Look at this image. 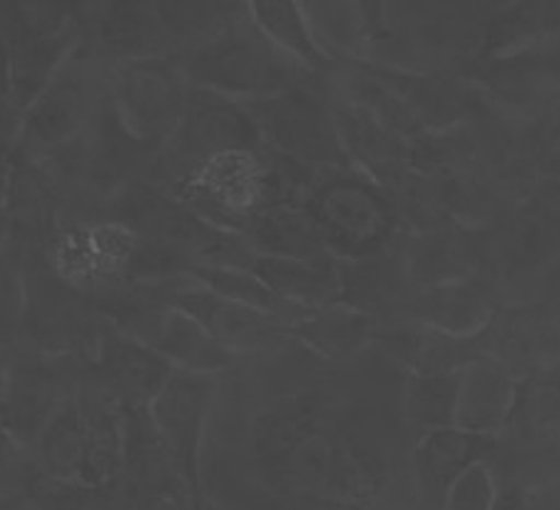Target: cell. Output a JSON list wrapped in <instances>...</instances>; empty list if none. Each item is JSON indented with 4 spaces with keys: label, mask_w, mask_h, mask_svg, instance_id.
<instances>
[{
    "label": "cell",
    "mask_w": 560,
    "mask_h": 510,
    "mask_svg": "<svg viewBox=\"0 0 560 510\" xmlns=\"http://www.w3.org/2000/svg\"><path fill=\"white\" fill-rule=\"evenodd\" d=\"M0 510H35V506L25 494H15V496H0Z\"/></svg>",
    "instance_id": "obj_41"
},
{
    "label": "cell",
    "mask_w": 560,
    "mask_h": 510,
    "mask_svg": "<svg viewBox=\"0 0 560 510\" xmlns=\"http://www.w3.org/2000/svg\"><path fill=\"white\" fill-rule=\"evenodd\" d=\"M170 306L192 316L214 341L245 361L269 357L294 341L284 322L214 294L195 277L183 279L170 291Z\"/></svg>",
    "instance_id": "obj_15"
},
{
    "label": "cell",
    "mask_w": 560,
    "mask_h": 510,
    "mask_svg": "<svg viewBox=\"0 0 560 510\" xmlns=\"http://www.w3.org/2000/svg\"><path fill=\"white\" fill-rule=\"evenodd\" d=\"M518 373L493 353H481L460 369L456 428L501 439L516 398Z\"/></svg>",
    "instance_id": "obj_23"
},
{
    "label": "cell",
    "mask_w": 560,
    "mask_h": 510,
    "mask_svg": "<svg viewBox=\"0 0 560 510\" xmlns=\"http://www.w3.org/2000/svg\"><path fill=\"white\" fill-rule=\"evenodd\" d=\"M242 105L272 152L316 172L354 170L334 125L329 83L296 88Z\"/></svg>",
    "instance_id": "obj_11"
},
{
    "label": "cell",
    "mask_w": 560,
    "mask_h": 510,
    "mask_svg": "<svg viewBox=\"0 0 560 510\" xmlns=\"http://www.w3.org/2000/svg\"><path fill=\"white\" fill-rule=\"evenodd\" d=\"M8 189H11V162L0 160V209L5 207Z\"/></svg>",
    "instance_id": "obj_42"
},
{
    "label": "cell",
    "mask_w": 560,
    "mask_h": 510,
    "mask_svg": "<svg viewBox=\"0 0 560 510\" xmlns=\"http://www.w3.org/2000/svg\"><path fill=\"white\" fill-rule=\"evenodd\" d=\"M175 62L183 68L189 85L212 90L237 103L327 83V78L312 76L289 60L261 33L249 13V3H242L220 31Z\"/></svg>",
    "instance_id": "obj_2"
},
{
    "label": "cell",
    "mask_w": 560,
    "mask_h": 510,
    "mask_svg": "<svg viewBox=\"0 0 560 510\" xmlns=\"http://www.w3.org/2000/svg\"><path fill=\"white\" fill-rule=\"evenodd\" d=\"M331 97V115L351 167L388 189L411 172V140L401 138L361 105Z\"/></svg>",
    "instance_id": "obj_21"
},
{
    "label": "cell",
    "mask_w": 560,
    "mask_h": 510,
    "mask_svg": "<svg viewBox=\"0 0 560 510\" xmlns=\"http://www.w3.org/2000/svg\"><path fill=\"white\" fill-rule=\"evenodd\" d=\"M85 426V461L80 483L107 486L122 473L125 461V412L110 396L85 379L75 394Z\"/></svg>",
    "instance_id": "obj_24"
},
{
    "label": "cell",
    "mask_w": 560,
    "mask_h": 510,
    "mask_svg": "<svg viewBox=\"0 0 560 510\" xmlns=\"http://www.w3.org/2000/svg\"><path fill=\"white\" fill-rule=\"evenodd\" d=\"M460 371L406 373L399 408L406 431L423 436L441 428H456Z\"/></svg>",
    "instance_id": "obj_30"
},
{
    "label": "cell",
    "mask_w": 560,
    "mask_h": 510,
    "mask_svg": "<svg viewBox=\"0 0 560 510\" xmlns=\"http://www.w3.org/2000/svg\"><path fill=\"white\" fill-rule=\"evenodd\" d=\"M101 220L128 227L142 240L205 269H252L257 254L237 232L205 220L200 212L148 179L132 182L103 207Z\"/></svg>",
    "instance_id": "obj_5"
},
{
    "label": "cell",
    "mask_w": 560,
    "mask_h": 510,
    "mask_svg": "<svg viewBox=\"0 0 560 510\" xmlns=\"http://www.w3.org/2000/svg\"><path fill=\"white\" fill-rule=\"evenodd\" d=\"M401 262L413 289L448 285L471 275L460 236L441 227L409 234L401 247Z\"/></svg>",
    "instance_id": "obj_32"
},
{
    "label": "cell",
    "mask_w": 560,
    "mask_h": 510,
    "mask_svg": "<svg viewBox=\"0 0 560 510\" xmlns=\"http://www.w3.org/2000/svg\"><path fill=\"white\" fill-rule=\"evenodd\" d=\"M189 80L173 58H132L115 62L107 97L132 138L160 150L183 120Z\"/></svg>",
    "instance_id": "obj_12"
},
{
    "label": "cell",
    "mask_w": 560,
    "mask_h": 510,
    "mask_svg": "<svg viewBox=\"0 0 560 510\" xmlns=\"http://www.w3.org/2000/svg\"><path fill=\"white\" fill-rule=\"evenodd\" d=\"M80 40L110 66L132 58H167L155 0L83 3Z\"/></svg>",
    "instance_id": "obj_19"
},
{
    "label": "cell",
    "mask_w": 560,
    "mask_h": 510,
    "mask_svg": "<svg viewBox=\"0 0 560 510\" xmlns=\"http://www.w3.org/2000/svg\"><path fill=\"white\" fill-rule=\"evenodd\" d=\"M177 369L150 346L117 332L110 324L95 359L85 363V379L110 396L122 412L150 408Z\"/></svg>",
    "instance_id": "obj_17"
},
{
    "label": "cell",
    "mask_w": 560,
    "mask_h": 510,
    "mask_svg": "<svg viewBox=\"0 0 560 510\" xmlns=\"http://www.w3.org/2000/svg\"><path fill=\"white\" fill-rule=\"evenodd\" d=\"M25 277L13 250L0 252V346H15L23 334Z\"/></svg>",
    "instance_id": "obj_36"
},
{
    "label": "cell",
    "mask_w": 560,
    "mask_h": 510,
    "mask_svg": "<svg viewBox=\"0 0 560 510\" xmlns=\"http://www.w3.org/2000/svg\"><path fill=\"white\" fill-rule=\"evenodd\" d=\"M495 496V473L493 463H476L466 471L446 496L444 510H491Z\"/></svg>",
    "instance_id": "obj_37"
},
{
    "label": "cell",
    "mask_w": 560,
    "mask_h": 510,
    "mask_svg": "<svg viewBox=\"0 0 560 510\" xmlns=\"http://www.w3.org/2000/svg\"><path fill=\"white\" fill-rule=\"evenodd\" d=\"M499 316V299L489 279L468 275L448 285L413 289L401 322H413L454 339H476Z\"/></svg>",
    "instance_id": "obj_20"
},
{
    "label": "cell",
    "mask_w": 560,
    "mask_h": 510,
    "mask_svg": "<svg viewBox=\"0 0 560 510\" xmlns=\"http://www.w3.org/2000/svg\"><path fill=\"white\" fill-rule=\"evenodd\" d=\"M11 349H13V346H0V404H3L8 363H11Z\"/></svg>",
    "instance_id": "obj_43"
},
{
    "label": "cell",
    "mask_w": 560,
    "mask_h": 510,
    "mask_svg": "<svg viewBox=\"0 0 560 510\" xmlns=\"http://www.w3.org/2000/svg\"><path fill=\"white\" fill-rule=\"evenodd\" d=\"M25 496L33 500L35 510H150L122 473L107 486L33 478Z\"/></svg>",
    "instance_id": "obj_33"
},
{
    "label": "cell",
    "mask_w": 560,
    "mask_h": 510,
    "mask_svg": "<svg viewBox=\"0 0 560 510\" xmlns=\"http://www.w3.org/2000/svg\"><path fill=\"white\" fill-rule=\"evenodd\" d=\"M110 68V62L97 58L80 40L72 56L62 62L43 93L23 113L21 138L13 158L38 162L45 154L75 140L107 97Z\"/></svg>",
    "instance_id": "obj_10"
},
{
    "label": "cell",
    "mask_w": 560,
    "mask_h": 510,
    "mask_svg": "<svg viewBox=\"0 0 560 510\" xmlns=\"http://www.w3.org/2000/svg\"><path fill=\"white\" fill-rule=\"evenodd\" d=\"M8 242H11V222H8L5 207L0 209V252L8 250Z\"/></svg>",
    "instance_id": "obj_44"
},
{
    "label": "cell",
    "mask_w": 560,
    "mask_h": 510,
    "mask_svg": "<svg viewBox=\"0 0 560 510\" xmlns=\"http://www.w3.org/2000/svg\"><path fill=\"white\" fill-rule=\"evenodd\" d=\"M158 150L125 130L110 97L103 100L93 120L75 140L45 154L38 165L56 179L68 205V220L101 217L113 197L148 175Z\"/></svg>",
    "instance_id": "obj_3"
},
{
    "label": "cell",
    "mask_w": 560,
    "mask_h": 510,
    "mask_svg": "<svg viewBox=\"0 0 560 510\" xmlns=\"http://www.w3.org/2000/svg\"><path fill=\"white\" fill-rule=\"evenodd\" d=\"M192 277L205 285L207 289H212L214 294H220L224 299H232V302L245 304L249 309H257V312L275 316L279 322H284L287 326H292L300 322L302 316H306L312 309H304L300 304H292L275 294L265 281H261L252 269H205L197 267L192 271Z\"/></svg>",
    "instance_id": "obj_35"
},
{
    "label": "cell",
    "mask_w": 560,
    "mask_h": 510,
    "mask_svg": "<svg viewBox=\"0 0 560 510\" xmlns=\"http://www.w3.org/2000/svg\"><path fill=\"white\" fill-rule=\"evenodd\" d=\"M252 271L287 302L304 309H322L341 304L345 285H341V262L324 252L310 259L257 257Z\"/></svg>",
    "instance_id": "obj_25"
},
{
    "label": "cell",
    "mask_w": 560,
    "mask_h": 510,
    "mask_svg": "<svg viewBox=\"0 0 560 510\" xmlns=\"http://www.w3.org/2000/svg\"><path fill=\"white\" fill-rule=\"evenodd\" d=\"M205 510H240V508H230V506H217V503H207V500H205Z\"/></svg>",
    "instance_id": "obj_46"
},
{
    "label": "cell",
    "mask_w": 560,
    "mask_h": 510,
    "mask_svg": "<svg viewBox=\"0 0 560 510\" xmlns=\"http://www.w3.org/2000/svg\"><path fill=\"white\" fill-rule=\"evenodd\" d=\"M257 257L310 259L327 252L312 215L302 205H279L261 209L242 230Z\"/></svg>",
    "instance_id": "obj_28"
},
{
    "label": "cell",
    "mask_w": 560,
    "mask_h": 510,
    "mask_svg": "<svg viewBox=\"0 0 560 510\" xmlns=\"http://www.w3.org/2000/svg\"><path fill=\"white\" fill-rule=\"evenodd\" d=\"M495 496L491 510H530V486L518 476L495 471Z\"/></svg>",
    "instance_id": "obj_40"
},
{
    "label": "cell",
    "mask_w": 560,
    "mask_h": 510,
    "mask_svg": "<svg viewBox=\"0 0 560 510\" xmlns=\"http://www.w3.org/2000/svg\"><path fill=\"white\" fill-rule=\"evenodd\" d=\"M341 369L292 341L220 376L202 445L207 503L240 510H378L394 461L382 414Z\"/></svg>",
    "instance_id": "obj_1"
},
{
    "label": "cell",
    "mask_w": 560,
    "mask_h": 510,
    "mask_svg": "<svg viewBox=\"0 0 560 510\" xmlns=\"http://www.w3.org/2000/svg\"><path fill=\"white\" fill-rule=\"evenodd\" d=\"M217 389H220V376H214V373L175 371L150 406L152 421H155L162 441L173 453L179 473L187 480L189 494L195 498L192 510L205 508L200 476L202 445Z\"/></svg>",
    "instance_id": "obj_14"
},
{
    "label": "cell",
    "mask_w": 560,
    "mask_h": 510,
    "mask_svg": "<svg viewBox=\"0 0 560 510\" xmlns=\"http://www.w3.org/2000/svg\"><path fill=\"white\" fill-rule=\"evenodd\" d=\"M304 207L324 247L341 262L374 257L401 242L399 215L386 189L357 170L322 172Z\"/></svg>",
    "instance_id": "obj_6"
},
{
    "label": "cell",
    "mask_w": 560,
    "mask_h": 510,
    "mask_svg": "<svg viewBox=\"0 0 560 510\" xmlns=\"http://www.w3.org/2000/svg\"><path fill=\"white\" fill-rule=\"evenodd\" d=\"M242 0H224V3H179V0H155V11L162 35H165L167 58H183L187 50L210 38L228 23Z\"/></svg>",
    "instance_id": "obj_34"
},
{
    "label": "cell",
    "mask_w": 560,
    "mask_h": 510,
    "mask_svg": "<svg viewBox=\"0 0 560 510\" xmlns=\"http://www.w3.org/2000/svg\"><path fill=\"white\" fill-rule=\"evenodd\" d=\"M48 262L62 279L85 294L115 285L192 277L195 271L192 264L177 254L101 217L62 224L48 250Z\"/></svg>",
    "instance_id": "obj_4"
},
{
    "label": "cell",
    "mask_w": 560,
    "mask_h": 510,
    "mask_svg": "<svg viewBox=\"0 0 560 510\" xmlns=\"http://www.w3.org/2000/svg\"><path fill=\"white\" fill-rule=\"evenodd\" d=\"M505 431L530 443L560 441V359L523 371L516 379Z\"/></svg>",
    "instance_id": "obj_27"
},
{
    "label": "cell",
    "mask_w": 560,
    "mask_h": 510,
    "mask_svg": "<svg viewBox=\"0 0 560 510\" xmlns=\"http://www.w3.org/2000/svg\"><path fill=\"white\" fill-rule=\"evenodd\" d=\"M501 439L464 431V428H441L419 436L409 451L411 498L419 510H444L446 496L466 471L476 463L491 461Z\"/></svg>",
    "instance_id": "obj_16"
},
{
    "label": "cell",
    "mask_w": 560,
    "mask_h": 510,
    "mask_svg": "<svg viewBox=\"0 0 560 510\" xmlns=\"http://www.w3.org/2000/svg\"><path fill=\"white\" fill-rule=\"evenodd\" d=\"M378 326L382 324L374 316L359 309L334 304L312 309L300 322L289 326V334L316 359L334 367H349L374 351Z\"/></svg>",
    "instance_id": "obj_22"
},
{
    "label": "cell",
    "mask_w": 560,
    "mask_h": 510,
    "mask_svg": "<svg viewBox=\"0 0 560 510\" xmlns=\"http://www.w3.org/2000/svg\"><path fill=\"white\" fill-rule=\"evenodd\" d=\"M85 363L68 357H52L18 341L11 349L8 379L0 404V426L23 449H33L43 428L50 424L83 381Z\"/></svg>",
    "instance_id": "obj_13"
},
{
    "label": "cell",
    "mask_w": 560,
    "mask_h": 510,
    "mask_svg": "<svg viewBox=\"0 0 560 510\" xmlns=\"http://www.w3.org/2000/svg\"><path fill=\"white\" fill-rule=\"evenodd\" d=\"M21 262L25 277L21 341L52 357L93 361L110 322L85 291L52 269L48 254H31Z\"/></svg>",
    "instance_id": "obj_8"
},
{
    "label": "cell",
    "mask_w": 560,
    "mask_h": 510,
    "mask_svg": "<svg viewBox=\"0 0 560 510\" xmlns=\"http://www.w3.org/2000/svg\"><path fill=\"white\" fill-rule=\"evenodd\" d=\"M249 13L261 33L272 40L289 60L306 72L319 78H329L339 62L334 60L324 45L316 38L304 3L292 0H249Z\"/></svg>",
    "instance_id": "obj_26"
},
{
    "label": "cell",
    "mask_w": 560,
    "mask_h": 510,
    "mask_svg": "<svg viewBox=\"0 0 560 510\" xmlns=\"http://www.w3.org/2000/svg\"><path fill=\"white\" fill-rule=\"evenodd\" d=\"M560 35V3H513L491 18L481 58L509 60Z\"/></svg>",
    "instance_id": "obj_29"
},
{
    "label": "cell",
    "mask_w": 560,
    "mask_h": 510,
    "mask_svg": "<svg viewBox=\"0 0 560 510\" xmlns=\"http://www.w3.org/2000/svg\"><path fill=\"white\" fill-rule=\"evenodd\" d=\"M0 38L8 48L15 103L25 113L83 38V3L5 0Z\"/></svg>",
    "instance_id": "obj_7"
},
{
    "label": "cell",
    "mask_w": 560,
    "mask_h": 510,
    "mask_svg": "<svg viewBox=\"0 0 560 510\" xmlns=\"http://www.w3.org/2000/svg\"><path fill=\"white\" fill-rule=\"evenodd\" d=\"M23 113L15 103L13 83H11V66H8V48L0 38V160H11L15 152L18 138H21Z\"/></svg>",
    "instance_id": "obj_39"
},
{
    "label": "cell",
    "mask_w": 560,
    "mask_h": 510,
    "mask_svg": "<svg viewBox=\"0 0 560 510\" xmlns=\"http://www.w3.org/2000/svg\"><path fill=\"white\" fill-rule=\"evenodd\" d=\"M257 123L237 100L212 90L189 85L187 105L177 130L152 158L144 179L173 193L187 177H192L205 162L234 150H261Z\"/></svg>",
    "instance_id": "obj_9"
},
{
    "label": "cell",
    "mask_w": 560,
    "mask_h": 510,
    "mask_svg": "<svg viewBox=\"0 0 560 510\" xmlns=\"http://www.w3.org/2000/svg\"><path fill=\"white\" fill-rule=\"evenodd\" d=\"M11 162V189H8L5 212L11 222V242L18 257L48 254L62 224L68 222V205L60 187L43 165L31 160Z\"/></svg>",
    "instance_id": "obj_18"
},
{
    "label": "cell",
    "mask_w": 560,
    "mask_h": 510,
    "mask_svg": "<svg viewBox=\"0 0 560 510\" xmlns=\"http://www.w3.org/2000/svg\"><path fill=\"white\" fill-rule=\"evenodd\" d=\"M35 478L50 483H80L85 461V426L78 401L70 398L43 428L31 449Z\"/></svg>",
    "instance_id": "obj_31"
},
{
    "label": "cell",
    "mask_w": 560,
    "mask_h": 510,
    "mask_svg": "<svg viewBox=\"0 0 560 510\" xmlns=\"http://www.w3.org/2000/svg\"><path fill=\"white\" fill-rule=\"evenodd\" d=\"M378 510H419V506L413 503V500H409V503H406V500H394V498H388L386 503L378 508Z\"/></svg>",
    "instance_id": "obj_45"
},
{
    "label": "cell",
    "mask_w": 560,
    "mask_h": 510,
    "mask_svg": "<svg viewBox=\"0 0 560 510\" xmlns=\"http://www.w3.org/2000/svg\"><path fill=\"white\" fill-rule=\"evenodd\" d=\"M35 478L31 451L0 426V496L25 494Z\"/></svg>",
    "instance_id": "obj_38"
}]
</instances>
